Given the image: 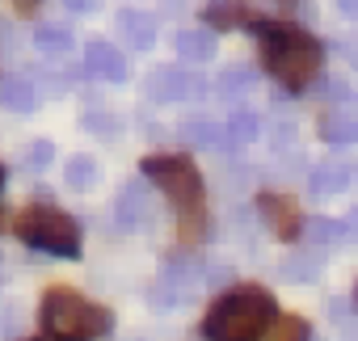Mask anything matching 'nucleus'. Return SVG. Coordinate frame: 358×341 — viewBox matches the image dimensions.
Masks as SVG:
<instances>
[{"instance_id": "f257e3e1", "label": "nucleus", "mask_w": 358, "mask_h": 341, "mask_svg": "<svg viewBox=\"0 0 358 341\" xmlns=\"http://www.w3.org/2000/svg\"><path fill=\"white\" fill-rule=\"evenodd\" d=\"M253 30L262 38V51H266V68L278 76V85L299 93L320 76L324 51H320V43L312 34H303L295 26H274V22H257Z\"/></svg>"}, {"instance_id": "f03ea898", "label": "nucleus", "mask_w": 358, "mask_h": 341, "mask_svg": "<svg viewBox=\"0 0 358 341\" xmlns=\"http://www.w3.org/2000/svg\"><path fill=\"white\" fill-rule=\"evenodd\" d=\"M274 324V299L262 286H241L224 295L203 320L207 341H257Z\"/></svg>"}, {"instance_id": "7ed1b4c3", "label": "nucleus", "mask_w": 358, "mask_h": 341, "mask_svg": "<svg viewBox=\"0 0 358 341\" xmlns=\"http://www.w3.org/2000/svg\"><path fill=\"white\" fill-rule=\"evenodd\" d=\"M143 177L169 194V203L182 215V236L194 240L203 232V177H199V168L186 156H148Z\"/></svg>"}, {"instance_id": "20e7f679", "label": "nucleus", "mask_w": 358, "mask_h": 341, "mask_svg": "<svg viewBox=\"0 0 358 341\" xmlns=\"http://www.w3.org/2000/svg\"><path fill=\"white\" fill-rule=\"evenodd\" d=\"M43 328L55 341H97L101 333H110V312L68 286H55L43 295Z\"/></svg>"}, {"instance_id": "39448f33", "label": "nucleus", "mask_w": 358, "mask_h": 341, "mask_svg": "<svg viewBox=\"0 0 358 341\" xmlns=\"http://www.w3.org/2000/svg\"><path fill=\"white\" fill-rule=\"evenodd\" d=\"M17 236L43 253H55V257H76L80 253V224L59 211V207H47V203H34L17 215Z\"/></svg>"}, {"instance_id": "423d86ee", "label": "nucleus", "mask_w": 358, "mask_h": 341, "mask_svg": "<svg viewBox=\"0 0 358 341\" xmlns=\"http://www.w3.org/2000/svg\"><path fill=\"white\" fill-rule=\"evenodd\" d=\"M143 93H148L152 101H182V97H190V93H203V80L190 76V72H182V68H156V72L148 76Z\"/></svg>"}, {"instance_id": "0eeeda50", "label": "nucleus", "mask_w": 358, "mask_h": 341, "mask_svg": "<svg viewBox=\"0 0 358 341\" xmlns=\"http://www.w3.org/2000/svg\"><path fill=\"white\" fill-rule=\"evenodd\" d=\"M262 215H266V224L274 228V236L278 240H295V236H303V215H299V207L291 203V198H282V194H262Z\"/></svg>"}, {"instance_id": "6e6552de", "label": "nucleus", "mask_w": 358, "mask_h": 341, "mask_svg": "<svg viewBox=\"0 0 358 341\" xmlns=\"http://www.w3.org/2000/svg\"><path fill=\"white\" fill-rule=\"evenodd\" d=\"M85 68H89V76H101V80H127V59H122V51L114 47V43H106V38H93L89 43V51H85Z\"/></svg>"}, {"instance_id": "1a4fd4ad", "label": "nucleus", "mask_w": 358, "mask_h": 341, "mask_svg": "<svg viewBox=\"0 0 358 341\" xmlns=\"http://www.w3.org/2000/svg\"><path fill=\"white\" fill-rule=\"evenodd\" d=\"M148 215H152L148 186H143V182L122 186V194H118V224H122V228H139V224H148Z\"/></svg>"}, {"instance_id": "9d476101", "label": "nucleus", "mask_w": 358, "mask_h": 341, "mask_svg": "<svg viewBox=\"0 0 358 341\" xmlns=\"http://www.w3.org/2000/svg\"><path fill=\"white\" fill-rule=\"evenodd\" d=\"M203 22L215 26V30H236V26H257L249 5H241V0H215V5L203 9Z\"/></svg>"}, {"instance_id": "9b49d317", "label": "nucleus", "mask_w": 358, "mask_h": 341, "mask_svg": "<svg viewBox=\"0 0 358 341\" xmlns=\"http://www.w3.org/2000/svg\"><path fill=\"white\" fill-rule=\"evenodd\" d=\"M308 186H312V194H341L350 186V164L345 160H320L312 168Z\"/></svg>"}, {"instance_id": "f8f14e48", "label": "nucleus", "mask_w": 358, "mask_h": 341, "mask_svg": "<svg viewBox=\"0 0 358 341\" xmlns=\"http://www.w3.org/2000/svg\"><path fill=\"white\" fill-rule=\"evenodd\" d=\"M320 253L316 249H299V253H287L282 261H278V274L287 278V282H316L320 278Z\"/></svg>"}, {"instance_id": "ddd939ff", "label": "nucleus", "mask_w": 358, "mask_h": 341, "mask_svg": "<svg viewBox=\"0 0 358 341\" xmlns=\"http://www.w3.org/2000/svg\"><path fill=\"white\" fill-rule=\"evenodd\" d=\"M320 135H324L333 147L358 143V114H354V110H329L324 122H320Z\"/></svg>"}, {"instance_id": "4468645a", "label": "nucleus", "mask_w": 358, "mask_h": 341, "mask_svg": "<svg viewBox=\"0 0 358 341\" xmlns=\"http://www.w3.org/2000/svg\"><path fill=\"white\" fill-rule=\"evenodd\" d=\"M0 106L13 110V114H30L38 106V93H34V85L26 76H5L0 80Z\"/></svg>"}, {"instance_id": "2eb2a0df", "label": "nucleus", "mask_w": 358, "mask_h": 341, "mask_svg": "<svg viewBox=\"0 0 358 341\" xmlns=\"http://www.w3.org/2000/svg\"><path fill=\"white\" fill-rule=\"evenodd\" d=\"M182 139L190 147H228V126H220L211 118H190V122H182Z\"/></svg>"}, {"instance_id": "dca6fc26", "label": "nucleus", "mask_w": 358, "mask_h": 341, "mask_svg": "<svg viewBox=\"0 0 358 341\" xmlns=\"http://www.w3.org/2000/svg\"><path fill=\"white\" fill-rule=\"evenodd\" d=\"M177 55L186 64H207L215 55V34L211 30H182L177 34Z\"/></svg>"}, {"instance_id": "f3484780", "label": "nucleus", "mask_w": 358, "mask_h": 341, "mask_svg": "<svg viewBox=\"0 0 358 341\" xmlns=\"http://www.w3.org/2000/svg\"><path fill=\"white\" fill-rule=\"evenodd\" d=\"M118 30H122V34H127V43H131V47H139V51H148V47L156 43V17H148V13L127 9V13L118 17Z\"/></svg>"}, {"instance_id": "a211bd4d", "label": "nucleus", "mask_w": 358, "mask_h": 341, "mask_svg": "<svg viewBox=\"0 0 358 341\" xmlns=\"http://www.w3.org/2000/svg\"><path fill=\"white\" fill-rule=\"evenodd\" d=\"M341 236H345V228H341L337 219H324V215H316V219H308V224H303V240H308V249H316V253L333 249Z\"/></svg>"}, {"instance_id": "6ab92c4d", "label": "nucleus", "mask_w": 358, "mask_h": 341, "mask_svg": "<svg viewBox=\"0 0 358 341\" xmlns=\"http://www.w3.org/2000/svg\"><path fill=\"white\" fill-rule=\"evenodd\" d=\"M257 131H262L257 114L236 110V114H232V122H228V143H232V147H245V143H253V139H257Z\"/></svg>"}, {"instance_id": "aec40b11", "label": "nucleus", "mask_w": 358, "mask_h": 341, "mask_svg": "<svg viewBox=\"0 0 358 341\" xmlns=\"http://www.w3.org/2000/svg\"><path fill=\"white\" fill-rule=\"evenodd\" d=\"M64 177H68L72 190H89V186L97 182V160H93V156H72L68 168H64Z\"/></svg>"}, {"instance_id": "412c9836", "label": "nucleus", "mask_w": 358, "mask_h": 341, "mask_svg": "<svg viewBox=\"0 0 358 341\" xmlns=\"http://www.w3.org/2000/svg\"><path fill=\"white\" fill-rule=\"evenodd\" d=\"M257 341H308V324H303L299 316H282V320H274Z\"/></svg>"}, {"instance_id": "4be33fe9", "label": "nucleus", "mask_w": 358, "mask_h": 341, "mask_svg": "<svg viewBox=\"0 0 358 341\" xmlns=\"http://www.w3.org/2000/svg\"><path fill=\"white\" fill-rule=\"evenodd\" d=\"M34 43H38L43 55H64V51L72 47V30H68V26H43V30L34 34Z\"/></svg>"}, {"instance_id": "5701e85b", "label": "nucleus", "mask_w": 358, "mask_h": 341, "mask_svg": "<svg viewBox=\"0 0 358 341\" xmlns=\"http://www.w3.org/2000/svg\"><path fill=\"white\" fill-rule=\"evenodd\" d=\"M249 89H253V72H249V68H228L224 80H220V93H224V97H241V93H249Z\"/></svg>"}, {"instance_id": "b1692460", "label": "nucleus", "mask_w": 358, "mask_h": 341, "mask_svg": "<svg viewBox=\"0 0 358 341\" xmlns=\"http://www.w3.org/2000/svg\"><path fill=\"white\" fill-rule=\"evenodd\" d=\"M51 156H55V152H51V143H34L26 160H30V168H47V160H51Z\"/></svg>"}, {"instance_id": "393cba45", "label": "nucleus", "mask_w": 358, "mask_h": 341, "mask_svg": "<svg viewBox=\"0 0 358 341\" xmlns=\"http://www.w3.org/2000/svg\"><path fill=\"white\" fill-rule=\"evenodd\" d=\"M38 5H43V0H13V9H17L22 17H34V13H38Z\"/></svg>"}, {"instance_id": "a878e982", "label": "nucleus", "mask_w": 358, "mask_h": 341, "mask_svg": "<svg viewBox=\"0 0 358 341\" xmlns=\"http://www.w3.org/2000/svg\"><path fill=\"white\" fill-rule=\"evenodd\" d=\"M333 5H337L341 13H358V0H333Z\"/></svg>"}, {"instance_id": "bb28decb", "label": "nucleus", "mask_w": 358, "mask_h": 341, "mask_svg": "<svg viewBox=\"0 0 358 341\" xmlns=\"http://www.w3.org/2000/svg\"><path fill=\"white\" fill-rule=\"evenodd\" d=\"M345 232H354V236H358V207L350 211V224H345Z\"/></svg>"}, {"instance_id": "cd10ccee", "label": "nucleus", "mask_w": 358, "mask_h": 341, "mask_svg": "<svg viewBox=\"0 0 358 341\" xmlns=\"http://www.w3.org/2000/svg\"><path fill=\"white\" fill-rule=\"evenodd\" d=\"M68 5H72V9H76V13H85V9H89V5H93V0H68Z\"/></svg>"}, {"instance_id": "c85d7f7f", "label": "nucleus", "mask_w": 358, "mask_h": 341, "mask_svg": "<svg viewBox=\"0 0 358 341\" xmlns=\"http://www.w3.org/2000/svg\"><path fill=\"white\" fill-rule=\"evenodd\" d=\"M345 55H350V59H354V64H358V47H345Z\"/></svg>"}, {"instance_id": "c756f323", "label": "nucleus", "mask_w": 358, "mask_h": 341, "mask_svg": "<svg viewBox=\"0 0 358 341\" xmlns=\"http://www.w3.org/2000/svg\"><path fill=\"white\" fill-rule=\"evenodd\" d=\"M34 341H55V337H34Z\"/></svg>"}, {"instance_id": "7c9ffc66", "label": "nucleus", "mask_w": 358, "mask_h": 341, "mask_svg": "<svg viewBox=\"0 0 358 341\" xmlns=\"http://www.w3.org/2000/svg\"><path fill=\"white\" fill-rule=\"evenodd\" d=\"M0 186H5V168H0Z\"/></svg>"}, {"instance_id": "2f4dec72", "label": "nucleus", "mask_w": 358, "mask_h": 341, "mask_svg": "<svg viewBox=\"0 0 358 341\" xmlns=\"http://www.w3.org/2000/svg\"><path fill=\"white\" fill-rule=\"evenodd\" d=\"M354 303H358V295H354Z\"/></svg>"}]
</instances>
